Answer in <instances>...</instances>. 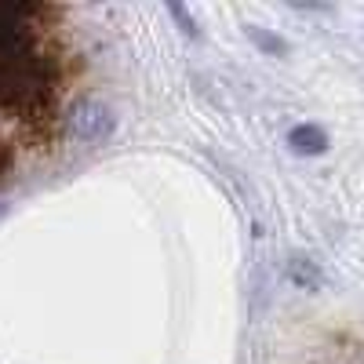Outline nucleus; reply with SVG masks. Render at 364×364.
Instances as JSON below:
<instances>
[{
    "label": "nucleus",
    "instance_id": "nucleus-1",
    "mask_svg": "<svg viewBox=\"0 0 364 364\" xmlns=\"http://www.w3.org/2000/svg\"><path fill=\"white\" fill-rule=\"evenodd\" d=\"M55 66L37 51H22L0 63V106L11 109H33L51 95Z\"/></svg>",
    "mask_w": 364,
    "mask_h": 364
},
{
    "label": "nucleus",
    "instance_id": "nucleus-2",
    "mask_svg": "<svg viewBox=\"0 0 364 364\" xmlns=\"http://www.w3.org/2000/svg\"><path fill=\"white\" fill-rule=\"evenodd\" d=\"M66 128L73 139H80L87 146H102L117 128V113L99 99H77L66 109Z\"/></svg>",
    "mask_w": 364,
    "mask_h": 364
},
{
    "label": "nucleus",
    "instance_id": "nucleus-3",
    "mask_svg": "<svg viewBox=\"0 0 364 364\" xmlns=\"http://www.w3.org/2000/svg\"><path fill=\"white\" fill-rule=\"evenodd\" d=\"M41 8L37 4H15V0H0V63L11 55L33 51V29H29V18H33Z\"/></svg>",
    "mask_w": 364,
    "mask_h": 364
},
{
    "label": "nucleus",
    "instance_id": "nucleus-4",
    "mask_svg": "<svg viewBox=\"0 0 364 364\" xmlns=\"http://www.w3.org/2000/svg\"><path fill=\"white\" fill-rule=\"evenodd\" d=\"M288 146H291V154H299V157H321L328 149V132L317 128V124H295L288 132Z\"/></svg>",
    "mask_w": 364,
    "mask_h": 364
},
{
    "label": "nucleus",
    "instance_id": "nucleus-5",
    "mask_svg": "<svg viewBox=\"0 0 364 364\" xmlns=\"http://www.w3.org/2000/svg\"><path fill=\"white\" fill-rule=\"evenodd\" d=\"M288 277H291L299 288H306V291L321 288V269H317V262H310L306 255H295V259L288 262Z\"/></svg>",
    "mask_w": 364,
    "mask_h": 364
},
{
    "label": "nucleus",
    "instance_id": "nucleus-6",
    "mask_svg": "<svg viewBox=\"0 0 364 364\" xmlns=\"http://www.w3.org/2000/svg\"><path fill=\"white\" fill-rule=\"evenodd\" d=\"M245 33H248V41H252L259 51H266V55H273V58L288 55V41L277 37V33H269V29H262V26H245Z\"/></svg>",
    "mask_w": 364,
    "mask_h": 364
},
{
    "label": "nucleus",
    "instance_id": "nucleus-7",
    "mask_svg": "<svg viewBox=\"0 0 364 364\" xmlns=\"http://www.w3.org/2000/svg\"><path fill=\"white\" fill-rule=\"evenodd\" d=\"M168 15L182 26V33H186L190 41H197V37H200V29H197V22H193V15H190V8H186V4H175V0H171V4H168Z\"/></svg>",
    "mask_w": 364,
    "mask_h": 364
},
{
    "label": "nucleus",
    "instance_id": "nucleus-8",
    "mask_svg": "<svg viewBox=\"0 0 364 364\" xmlns=\"http://www.w3.org/2000/svg\"><path fill=\"white\" fill-rule=\"evenodd\" d=\"M8 168H11V154L0 146V175H8Z\"/></svg>",
    "mask_w": 364,
    "mask_h": 364
}]
</instances>
